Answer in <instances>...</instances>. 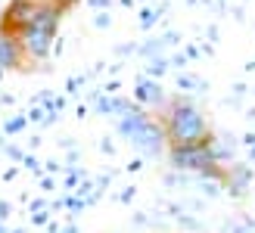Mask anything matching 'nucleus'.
<instances>
[{
	"instance_id": "nucleus-1",
	"label": "nucleus",
	"mask_w": 255,
	"mask_h": 233,
	"mask_svg": "<svg viewBox=\"0 0 255 233\" xmlns=\"http://www.w3.org/2000/svg\"><path fill=\"white\" fill-rule=\"evenodd\" d=\"M165 140H168L171 149H190V146H202L212 140V127L209 118L202 115V109L190 100H174L165 115Z\"/></svg>"
},
{
	"instance_id": "nucleus-6",
	"label": "nucleus",
	"mask_w": 255,
	"mask_h": 233,
	"mask_svg": "<svg viewBox=\"0 0 255 233\" xmlns=\"http://www.w3.org/2000/svg\"><path fill=\"white\" fill-rule=\"evenodd\" d=\"M25 53H22V44L16 34H6L0 31V72H9V69H22Z\"/></svg>"
},
{
	"instance_id": "nucleus-25",
	"label": "nucleus",
	"mask_w": 255,
	"mask_h": 233,
	"mask_svg": "<svg viewBox=\"0 0 255 233\" xmlns=\"http://www.w3.org/2000/svg\"><path fill=\"white\" fill-rule=\"evenodd\" d=\"M0 233H9V230H6V224H0Z\"/></svg>"
},
{
	"instance_id": "nucleus-2",
	"label": "nucleus",
	"mask_w": 255,
	"mask_h": 233,
	"mask_svg": "<svg viewBox=\"0 0 255 233\" xmlns=\"http://www.w3.org/2000/svg\"><path fill=\"white\" fill-rule=\"evenodd\" d=\"M59 22H62V6L53 3V0H41V6H37L31 25L19 34L22 53L28 56V59H47L50 50H53Z\"/></svg>"
},
{
	"instance_id": "nucleus-14",
	"label": "nucleus",
	"mask_w": 255,
	"mask_h": 233,
	"mask_svg": "<svg viewBox=\"0 0 255 233\" xmlns=\"http://www.w3.org/2000/svg\"><path fill=\"white\" fill-rule=\"evenodd\" d=\"M9 212H12V205H9V202H0V224L9 218Z\"/></svg>"
},
{
	"instance_id": "nucleus-23",
	"label": "nucleus",
	"mask_w": 255,
	"mask_h": 233,
	"mask_svg": "<svg viewBox=\"0 0 255 233\" xmlns=\"http://www.w3.org/2000/svg\"><path fill=\"white\" fill-rule=\"evenodd\" d=\"M59 233H78V227H75V224H66V227H62Z\"/></svg>"
},
{
	"instance_id": "nucleus-8",
	"label": "nucleus",
	"mask_w": 255,
	"mask_h": 233,
	"mask_svg": "<svg viewBox=\"0 0 255 233\" xmlns=\"http://www.w3.org/2000/svg\"><path fill=\"white\" fill-rule=\"evenodd\" d=\"M25 124H28V118H25V115H19V118H9V121L3 124V134H19Z\"/></svg>"
},
{
	"instance_id": "nucleus-20",
	"label": "nucleus",
	"mask_w": 255,
	"mask_h": 233,
	"mask_svg": "<svg viewBox=\"0 0 255 233\" xmlns=\"http://www.w3.org/2000/svg\"><path fill=\"white\" fill-rule=\"evenodd\" d=\"M16 174H19V168H6V171H3V180H12Z\"/></svg>"
},
{
	"instance_id": "nucleus-11",
	"label": "nucleus",
	"mask_w": 255,
	"mask_h": 233,
	"mask_svg": "<svg viewBox=\"0 0 255 233\" xmlns=\"http://www.w3.org/2000/svg\"><path fill=\"white\" fill-rule=\"evenodd\" d=\"M156 19H159V12H156V9H143V19H140V25H143V28H149V25L156 22Z\"/></svg>"
},
{
	"instance_id": "nucleus-12",
	"label": "nucleus",
	"mask_w": 255,
	"mask_h": 233,
	"mask_svg": "<svg viewBox=\"0 0 255 233\" xmlns=\"http://www.w3.org/2000/svg\"><path fill=\"white\" fill-rule=\"evenodd\" d=\"M165 69H168V66H165V59H156V62H149V69H146V72H149V75H162Z\"/></svg>"
},
{
	"instance_id": "nucleus-26",
	"label": "nucleus",
	"mask_w": 255,
	"mask_h": 233,
	"mask_svg": "<svg viewBox=\"0 0 255 233\" xmlns=\"http://www.w3.org/2000/svg\"><path fill=\"white\" fill-rule=\"evenodd\" d=\"M0 19H3V6H0Z\"/></svg>"
},
{
	"instance_id": "nucleus-10",
	"label": "nucleus",
	"mask_w": 255,
	"mask_h": 233,
	"mask_svg": "<svg viewBox=\"0 0 255 233\" xmlns=\"http://www.w3.org/2000/svg\"><path fill=\"white\" fill-rule=\"evenodd\" d=\"M50 215H53V209L34 212V218H31V224H34V227H47V224H50Z\"/></svg>"
},
{
	"instance_id": "nucleus-22",
	"label": "nucleus",
	"mask_w": 255,
	"mask_h": 233,
	"mask_svg": "<svg viewBox=\"0 0 255 233\" xmlns=\"http://www.w3.org/2000/svg\"><path fill=\"white\" fill-rule=\"evenodd\" d=\"M53 3H59L62 9H66V6H72V3H78V0H53Z\"/></svg>"
},
{
	"instance_id": "nucleus-17",
	"label": "nucleus",
	"mask_w": 255,
	"mask_h": 233,
	"mask_svg": "<svg viewBox=\"0 0 255 233\" xmlns=\"http://www.w3.org/2000/svg\"><path fill=\"white\" fill-rule=\"evenodd\" d=\"M94 25H97V28H106V25H109V16H106V12H100V16L94 19Z\"/></svg>"
},
{
	"instance_id": "nucleus-21",
	"label": "nucleus",
	"mask_w": 255,
	"mask_h": 233,
	"mask_svg": "<svg viewBox=\"0 0 255 233\" xmlns=\"http://www.w3.org/2000/svg\"><path fill=\"white\" fill-rule=\"evenodd\" d=\"M100 149H103V152H116V146H112L109 140H103V143H100Z\"/></svg>"
},
{
	"instance_id": "nucleus-16",
	"label": "nucleus",
	"mask_w": 255,
	"mask_h": 233,
	"mask_svg": "<svg viewBox=\"0 0 255 233\" xmlns=\"http://www.w3.org/2000/svg\"><path fill=\"white\" fill-rule=\"evenodd\" d=\"M22 168H31V171H34V168H37V159H34V155H22Z\"/></svg>"
},
{
	"instance_id": "nucleus-3",
	"label": "nucleus",
	"mask_w": 255,
	"mask_h": 233,
	"mask_svg": "<svg viewBox=\"0 0 255 233\" xmlns=\"http://www.w3.org/2000/svg\"><path fill=\"white\" fill-rule=\"evenodd\" d=\"M119 134L125 140H131V143L146 155H159V149L168 143V140H165V127L159 121H152L146 115V109H134V106H128L119 115Z\"/></svg>"
},
{
	"instance_id": "nucleus-4",
	"label": "nucleus",
	"mask_w": 255,
	"mask_h": 233,
	"mask_svg": "<svg viewBox=\"0 0 255 233\" xmlns=\"http://www.w3.org/2000/svg\"><path fill=\"white\" fill-rule=\"evenodd\" d=\"M37 6H41V0H9V3L3 6V19H0V31L6 34H22L25 28L31 25Z\"/></svg>"
},
{
	"instance_id": "nucleus-7",
	"label": "nucleus",
	"mask_w": 255,
	"mask_h": 233,
	"mask_svg": "<svg viewBox=\"0 0 255 233\" xmlns=\"http://www.w3.org/2000/svg\"><path fill=\"white\" fill-rule=\"evenodd\" d=\"M134 97H137L140 106H162V103H165V90L159 87V81L140 78V81H137V90H134Z\"/></svg>"
},
{
	"instance_id": "nucleus-9",
	"label": "nucleus",
	"mask_w": 255,
	"mask_h": 233,
	"mask_svg": "<svg viewBox=\"0 0 255 233\" xmlns=\"http://www.w3.org/2000/svg\"><path fill=\"white\" fill-rule=\"evenodd\" d=\"M174 221L181 224V227H187V230H202V224H199V221H193V218L184 215V212H181V215H174Z\"/></svg>"
},
{
	"instance_id": "nucleus-19",
	"label": "nucleus",
	"mask_w": 255,
	"mask_h": 233,
	"mask_svg": "<svg viewBox=\"0 0 255 233\" xmlns=\"http://www.w3.org/2000/svg\"><path fill=\"white\" fill-rule=\"evenodd\" d=\"M140 168H143V159H134L131 165H128V171H140Z\"/></svg>"
},
{
	"instance_id": "nucleus-18",
	"label": "nucleus",
	"mask_w": 255,
	"mask_h": 233,
	"mask_svg": "<svg viewBox=\"0 0 255 233\" xmlns=\"http://www.w3.org/2000/svg\"><path fill=\"white\" fill-rule=\"evenodd\" d=\"M44 171H50V174H56V171H59V162H53V159H50V162L44 165Z\"/></svg>"
},
{
	"instance_id": "nucleus-5",
	"label": "nucleus",
	"mask_w": 255,
	"mask_h": 233,
	"mask_svg": "<svg viewBox=\"0 0 255 233\" xmlns=\"http://www.w3.org/2000/svg\"><path fill=\"white\" fill-rule=\"evenodd\" d=\"M252 187V168L243 165V162H231L224 168V190L231 193L234 199L246 196V190Z\"/></svg>"
},
{
	"instance_id": "nucleus-15",
	"label": "nucleus",
	"mask_w": 255,
	"mask_h": 233,
	"mask_svg": "<svg viewBox=\"0 0 255 233\" xmlns=\"http://www.w3.org/2000/svg\"><path fill=\"white\" fill-rule=\"evenodd\" d=\"M131 199H134V187H128V190L119 193V202H131Z\"/></svg>"
},
{
	"instance_id": "nucleus-27",
	"label": "nucleus",
	"mask_w": 255,
	"mask_h": 233,
	"mask_svg": "<svg viewBox=\"0 0 255 233\" xmlns=\"http://www.w3.org/2000/svg\"><path fill=\"white\" fill-rule=\"evenodd\" d=\"M252 159H255V146H252Z\"/></svg>"
},
{
	"instance_id": "nucleus-13",
	"label": "nucleus",
	"mask_w": 255,
	"mask_h": 233,
	"mask_svg": "<svg viewBox=\"0 0 255 233\" xmlns=\"http://www.w3.org/2000/svg\"><path fill=\"white\" fill-rule=\"evenodd\" d=\"M25 118H28V121H44V109H41V106H34L31 112H25Z\"/></svg>"
},
{
	"instance_id": "nucleus-24",
	"label": "nucleus",
	"mask_w": 255,
	"mask_h": 233,
	"mask_svg": "<svg viewBox=\"0 0 255 233\" xmlns=\"http://www.w3.org/2000/svg\"><path fill=\"white\" fill-rule=\"evenodd\" d=\"M91 3H94V6H106V3H109V0H91Z\"/></svg>"
}]
</instances>
